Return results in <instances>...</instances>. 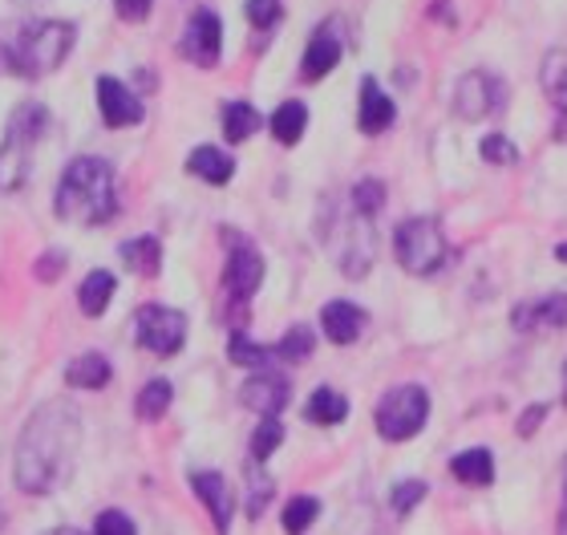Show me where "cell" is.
<instances>
[{"mask_svg": "<svg viewBox=\"0 0 567 535\" xmlns=\"http://www.w3.org/2000/svg\"><path fill=\"white\" fill-rule=\"evenodd\" d=\"M82 451V418L70 402H45L17 439L12 479L24 495H49L73 475Z\"/></svg>", "mask_w": 567, "mask_h": 535, "instance_id": "6da1fadb", "label": "cell"}, {"mask_svg": "<svg viewBox=\"0 0 567 535\" xmlns=\"http://www.w3.org/2000/svg\"><path fill=\"white\" fill-rule=\"evenodd\" d=\"M58 219L65 224H78V227H97L114 219L118 212V203H114V171H110L106 158H73L65 175L58 183Z\"/></svg>", "mask_w": 567, "mask_h": 535, "instance_id": "7a4b0ae2", "label": "cell"}, {"mask_svg": "<svg viewBox=\"0 0 567 535\" xmlns=\"http://www.w3.org/2000/svg\"><path fill=\"white\" fill-rule=\"evenodd\" d=\"M73 41H78V24L70 21L29 24L21 33V41L0 49V65L21 73V78H45V73L65 65V58L73 53Z\"/></svg>", "mask_w": 567, "mask_h": 535, "instance_id": "3957f363", "label": "cell"}, {"mask_svg": "<svg viewBox=\"0 0 567 535\" xmlns=\"http://www.w3.org/2000/svg\"><path fill=\"white\" fill-rule=\"evenodd\" d=\"M320 244L329 256L341 264L344 276H365L373 264V232H369V215H361L349 203V212H329L320 227Z\"/></svg>", "mask_w": 567, "mask_h": 535, "instance_id": "277c9868", "label": "cell"}, {"mask_svg": "<svg viewBox=\"0 0 567 535\" xmlns=\"http://www.w3.org/2000/svg\"><path fill=\"white\" fill-rule=\"evenodd\" d=\"M393 251L410 276H434L450 256V244L442 236V224L430 215H414L393 232Z\"/></svg>", "mask_w": 567, "mask_h": 535, "instance_id": "5b68a950", "label": "cell"}, {"mask_svg": "<svg viewBox=\"0 0 567 535\" xmlns=\"http://www.w3.org/2000/svg\"><path fill=\"white\" fill-rule=\"evenodd\" d=\"M425 418H430V393L422 385H398L378 405V430L381 439L390 442L414 439L417 430L425 426Z\"/></svg>", "mask_w": 567, "mask_h": 535, "instance_id": "8992f818", "label": "cell"}, {"mask_svg": "<svg viewBox=\"0 0 567 535\" xmlns=\"http://www.w3.org/2000/svg\"><path fill=\"white\" fill-rule=\"evenodd\" d=\"M187 341V317L166 305L138 309V346L154 357H175Z\"/></svg>", "mask_w": 567, "mask_h": 535, "instance_id": "52a82bcc", "label": "cell"}, {"mask_svg": "<svg viewBox=\"0 0 567 535\" xmlns=\"http://www.w3.org/2000/svg\"><path fill=\"white\" fill-rule=\"evenodd\" d=\"M503 102H507V90H503V82H498L495 73L471 70V73H462V82L454 85V106H458L462 119H471V122L503 110Z\"/></svg>", "mask_w": 567, "mask_h": 535, "instance_id": "ba28073f", "label": "cell"}, {"mask_svg": "<svg viewBox=\"0 0 567 535\" xmlns=\"http://www.w3.org/2000/svg\"><path fill=\"white\" fill-rule=\"evenodd\" d=\"M227 292L236 300H251L256 297V288L264 285V256L251 248L248 239H239L231 232V256H227Z\"/></svg>", "mask_w": 567, "mask_h": 535, "instance_id": "9c48e42d", "label": "cell"}, {"mask_svg": "<svg viewBox=\"0 0 567 535\" xmlns=\"http://www.w3.org/2000/svg\"><path fill=\"white\" fill-rule=\"evenodd\" d=\"M341 53H344L341 24L324 21L320 29H312V37H308V49H305V61H300L305 82H320L324 73L337 70V65H341Z\"/></svg>", "mask_w": 567, "mask_h": 535, "instance_id": "30bf717a", "label": "cell"}, {"mask_svg": "<svg viewBox=\"0 0 567 535\" xmlns=\"http://www.w3.org/2000/svg\"><path fill=\"white\" fill-rule=\"evenodd\" d=\"M219 45H224L219 17L212 9H199L187 21V33H183V58L195 61L199 70H212L215 61H219Z\"/></svg>", "mask_w": 567, "mask_h": 535, "instance_id": "8fae6325", "label": "cell"}, {"mask_svg": "<svg viewBox=\"0 0 567 535\" xmlns=\"http://www.w3.org/2000/svg\"><path fill=\"white\" fill-rule=\"evenodd\" d=\"M511 325L519 333H544V329H567V292L535 297L511 309Z\"/></svg>", "mask_w": 567, "mask_h": 535, "instance_id": "7c38bea8", "label": "cell"}, {"mask_svg": "<svg viewBox=\"0 0 567 535\" xmlns=\"http://www.w3.org/2000/svg\"><path fill=\"white\" fill-rule=\"evenodd\" d=\"M97 110H102V122L114 131L142 122L138 94H131V85H122L118 78H97Z\"/></svg>", "mask_w": 567, "mask_h": 535, "instance_id": "4fadbf2b", "label": "cell"}, {"mask_svg": "<svg viewBox=\"0 0 567 535\" xmlns=\"http://www.w3.org/2000/svg\"><path fill=\"white\" fill-rule=\"evenodd\" d=\"M288 378L284 373H272V369H260L256 378L244 381V390H239V398H244V405L248 410H260V418H276L288 405Z\"/></svg>", "mask_w": 567, "mask_h": 535, "instance_id": "5bb4252c", "label": "cell"}, {"mask_svg": "<svg viewBox=\"0 0 567 535\" xmlns=\"http://www.w3.org/2000/svg\"><path fill=\"white\" fill-rule=\"evenodd\" d=\"M190 491L203 500V507L212 512L215 519V532L227 535V527H231V487H227L224 475H215V471H199V475H190Z\"/></svg>", "mask_w": 567, "mask_h": 535, "instance_id": "9a60e30c", "label": "cell"}, {"mask_svg": "<svg viewBox=\"0 0 567 535\" xmlns=\"http://www.w3.org/2000/svg\"><path fill=\"white\" fill-rule=\"evenodd\" d=\"M320 329L329 337L332 346H353L361 329H365V312L349 305V300H329L324 309H320Z\"/></svg>", "mask_w": 567, "mask_h": 535, "instance_id": "2e32d148", "label": "cell"}, {"mask_svg": "<svg viewBox=\"0 0 567 535\" xmlns=\"http://www.w3.org/2000/svg\"><path fill=\"white\" fill-rule=\"evenodd\" d=\"M398 119V110H393L390 94H381V85L373 78L361 82V106H357V126L373 138V134H385Z\"/></svg>", "mask_w": 567, "mask_h": 535, "instance_id": "e0dca14e", "label": "cell"}, {"mask_svg": "<svg viewBox=\"0 0 567 535\" xmlns=\"http://www.w3.org/2000/svg\"><path fill=\"white\" fill-rule=\"evenodd\" d=\"M29 155H33V138L9 131L0 146V195H12L29 178Z\"/></svg>", "mask_w": 567, "mask_h": 535, "instance_id": "ac0fdd59", "label": "cell"}, {"mask_svg": "<svg viewBox=\"0 0 567 535\" xmlns=\"http://www.w3.org/2000/svg\"><path fill=\"white\" fill-rule=\"evenodd\" d=\"M187 171L199 175L203 183H212V187H224L236 175V158L227 155V151H219V146H195L187 155Z\"/></svg>", "mask_w": 567, "mask_h": 535, "instance_id": "d6986e66", "label": "cell"}, {"mask_svg": "<svg viewBox=\"0 0 567 535\" xmlns=\"http://www.w3.org/2000/svg\"><path fill=\"white\" fill-rule=\"evenodd\" d=\"M450 475L466 483V487H491L495 483V454L486 446H474V451H462L450 459Z\"/></svg>", "mask_w": 567, "mask_h": 535, "instance_id": "ffe728a7", "label": "cell"}, {"mask_svg": "<svg viewBox=\"0 0 567 535\" xmlns=\"http://www.w3.org/2000/svg\"><path fill=\"white\" fill-rule=\"evenodd\" d=\"M114 288H118V280L110 272H90L82 280V288H78V305H82L85 317H102V312L110 309V300H114Z\"/></svg>", "mask_w": 567, "mask_h": 535, "instance_id": "44dd1931", "label": "cell"}, {"mask_svg": "<svg viewBox=\"0 0 567 535\" xmlns=\"http://www.w3.org/2000/svg\"><path fill=\"white\" fill-rule=\"evenodd\" d=\"M110 361L102 353H85L78 357L70 369H65V385H73V390H102V385H110Z\"/></svg>", "mask_w": 567, "mask_h": 535, "instance_id": "7402d4cb", "label": "cell"}, {"mask_svg": "<svg viewBox=\"0 0 567 535\" xmlns=\"http://www.w3.org/2000/svg\"><path fill=\"white\" fill-rule=\"evenodd\" d=\"M118 256L126 264H131L134 272L138 276H158V268H163V244L154 236H134V239H126L118 248Z\"/></svg>", "mask_w": 567, "mask_h": 535, "instance_id": "603a6c76", "label": "cell"}, {"mask_svg": "<svg viewBox=\"0 0 567 535\" xmlns=\"http://www.w3.org/2000/svg\"><path fill=\"white\" fill-rule=\"evenodd\" d=\"M305 418L308 422H317V426H341L344 418H349V402H344L337 390H324L320 385L305 405Z\"/></svg>", "mask_w": 567, "mask_h": 535, "instance_id": "cb8c5ba5", "label": "cell"}, {"mask_svg": "<svg viewBox=\"0 0 567 535\" xmlns=\"http://www.w3.org/2000/svg\"><path fill=\"white\" fill-rule=\"evenodd\" d=\"M260 131V110L251 102H227L224 106V138L227 143H248Z\"/></svg>", "mask_w": 567, "mask_h": 535, "instance_id": "d4e9b609", "label": "cell"}, {"mask_svg": "<svg viewBox=\"0 0 567 535\" xmlns=\"http://www.w3.org/2000/svg\"><path fill=\"white\" fill-rule=\"evenodd\" d=\"M305 126H308V106L305 102H284L280 110L272 114V134L280 146H296L305 138Z\"/></svg>", "mask_w": 567, "mask_h": 535, "instance_id": "484cf974", "label": "cell"}, {"mask_svg": "<svg viewBox=\"0 0 567 535\" xmlns=\"http://www.w3.org/2000/svg\"><path fill=\"white\" fill-rule=\"evenodd\" d=\"M171 393H175V390H171V381H166V378L146 381V385H142V393H138V405H134L142 422H163V414L171 410Z\"/></svg>", "mask_w": 567, "mask_h": 535, "instance_id": "4316f807", "label": "cell"}, {"mask_svg": "<svg viewBox=\"0 0 567 535\" xmlns=\"http://www.w3.org/2000/svg\"><path fill=\"white\" fill-rule=\"evenodd\" d=\"M544 90L567 114V49H551L544 58Z\"/></svg>", "mask_w": 567, "mask_h": 535, "instance_id": "83f0119b", "label": "cell"}, {"mask_svg": "<svg viewBox=\"0 0 567 535\" xmlns=\"http://www.w3.org/2000/svg\"><path fill=\"white\" fill-rule=\"evenodd\" d=\"M227 357H231V366H248V369H264L268 361L276 357V349L268 346H256L248 333H231L227 341Z\"/></svg>", "mask_w": 567, "mask_h": 535, "instance_id": "f1b7e54d", "label": "cell"}, {"mask_svg": "<svg viewBox=\"0 0 567 535\" xmlns=\"http://www.w3.org/2000/svg\"><path fill=\"white\" fill-rule=\"evenodd\" d=\"M312 349H317V333H312L308 325H296V329H288V333H284L280 346H276V357H280V361H288V366H300V361H308V357H312Z\"/></svg>", "mask_w": 567, "mask_h": 535, "instance_id": "f546056e", "label": "cell"}, {"mask_svg": "<svg viewBox=\"0 0 567 535\" xmlns=\"http://www.w3.org/2000/svg\"><path fill=\"white\" fill-rule=\"evenodd\" d=\"M317 515H320V503L312 495H292V503L284 507V532L305 535L308 527L317 524Z\"/></svg>", "mask_w": 567, "mask_h": 535, "instance_id": "4dcf8cb0", "label": "cell"}, {"mask_svg": "<svg viewBox=\"0 0 567 535\" xmlns=\"http://www.w3.org/2000/svg\"><path fill=\"white\" fill-rule=\"evenodd\" d=\"M272 503V479L264 475L260 463L248 466V519H260Z\"/></svg>", "mask_w": 567, "mask_h": 535, "instance_id": "1f68e13d", "label": "cell"}, {"mask_svg": "<svg viewBox=\"0 0 567 535\" xmlns=\"http://www.w3.org/2000/svg\"><path fill=\"white\" fill-rule=\"evenodd\" d=\"M280 442H284V426L276 418H264L260 430L251 434V463H268Z\"/></svg>", "mask_w": 567, "mask_h": 535, "instance_id": "d6a6232c", "label": "cell"}, {"mask_svg": "<svg viewBox=\"0 0 567 535\" xmlns=\"http://www.w3.org/2000/svg\"><path fill=\"white\" fill-rule=\"evenodd\" d=\"M478 155L486 163H495V167H511V163H519V146L511 143L507 134H486L483 143H478Z\"/></svg>", "mask_w": 567, "mask_h": 535, "instance_id": "836d02e7", "label": "cell"}, {"mask_svg": "<svg viewBox=\"0 0 567 535\" xmlns=\"http://www.w3.org/2000/svg\"><path fill=\"white\" fill-rule=\"evenodd\" d=\"M425 483L422 479H405V483H398L393 487V495H390V507H393V515H410L417 507V503L425 500Z\"/></svg>", "mask_w": 567, "mask_h": 535, "instance_id": "e575fe53", "label": "cell"}, {"mask_svg": "<svg viewBox=\"0 0 567 535\" xmlns=\"http://www.w3.org/2000/svg\"><path fill=\"white\" fill-rule=\"evenodd\" d=\"M381 199H385V187H381L378 178H365V183H357V187L349 191V203H353L361 215H369V219L378 215Z\"/></svg>", "mask_w": 567, "mask_h": 535, "instance_id": "d590c367", "label": "cell"}, {"mask_svg": "<svg viewBox=\"0 0 567 535\" xmlns=\"http://www.w3.org/2000/svg\"><path fill=\"white\" fill-rule=\"evenodd\" d=\"M248 21L256 29H272L280 21V0H248Z\"/></svg>", "mask_w": 567, "mask_h": 535, "instance_id": "8d00e7d4", "label": "cell"}, {"mask_svg": "<svg viewBox=\"0 0 567 535\" xmlns=\"http://www.w3.org/2000/svg\"><path fill=\"white\" fill-rule=\"evenodd\" d=\"M94 535H134V519L122 512H102L94 524Z\"/></svg>", "mask_w": 567, "mask_h": 535, "instance_id": "74e56055", "label": "cell"}, {"mask_svg": "<svg viewBox=\"0 0 567 535\" xmlns=\"http://www.w3.org/2000/svg\"><path fill=\"white\" fill-rule=\"evenodd\" d=\"M151 4L154 0H114V9H118L122 21H134V24L151 17Z\"/></svg>", "mask_w": 567, "mask_h": 535, "instance_id": "f35d334b", "label": "cell"}, {"mask_svg": "<svg viewBox=\"0 0 567 535\" xmlns=\"http://www.w3.org/2000/svg\"><path fill=\"white\" fill-rule=\"evenodd\" d=\"M61 264H65V256H61V251H45V256H41V260H37V280H58L61 276Z\"/></svg>", "mask_w": 567, "mask_h": 535, "instance_id": "ab89813d", "label": "cell"}, {"mask_svg": "<svg viewBox=\"0 0 567 535\" xmlns=\"http://www.w3.org/2000/svg\"><path fill=\"white\" fill-rule=\"evenodd\" d=\"M544 414H547V405H532V410H523V418H519V434H523V439H532L535 430H539Z\"/></svg>", "mask_w": 567, "mask_h": 535, "instance_id": "60d3db41", "label": "cell"}, {"mask_svg": "<svg viewBox=\"0 0 567 535\" xmlns=\"http://www.w3.org/2000/svg\"><path fill=\"white\" fill-rule=\"evenodd\" d=\"M559 535H567V507L559 512Z\"/></svg>", "mask_w": 567, "mask_h": 535, "instance_id": "b9f144b4", "label": "cell"}, {"mask_svg": "<svg viewBox=\"0 0 567 535\" xmlns=\"http://www.w3.org/2000/svg\"><path fill=\"white\" fill-rule=\"evenodd\" d=\"M53 535H85V532H78V527H58Z\"/></svg>", "mask_w": 567, "mask_h": 535, "instance_id": "7bdbcfd3", "label": "cell"}, {"mask_svg": "<svg viewBox=\"0 0 567 535\" xmlns=\"http://www.w3.org/2000/svg\"><path fill=\"white\" fill-rule=\"evenodd\" d=\"M556 256H559V260L567 264V244H559V248H556Z\"/></svg>", "mask_w": 567, "mask_h": 535, "instance_id": "ee69618b", "label": "cell"}, {"mask_svg": "<svg viewBox=\"0 0 567 535\" xmlns=\"http://www.w3.org/2000/svg\"><path fill=\"white\" fill-rule=\"evenodd\" d=\"M564 398H567V366H564Z\"/></svg>", "mask_w": 567, "mask_h": 535, "instance_id": "f6af8a7d", "label": "cell"}]
</instances>
